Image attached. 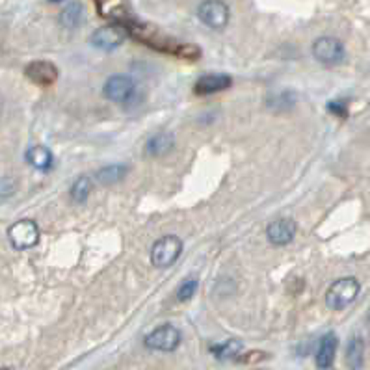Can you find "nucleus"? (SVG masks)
Masks as SVG:
<instances>
[{
  "label": "nucleus",
  "instance_id": "f257e3e1",
  "mask_svg": "<svg viewBox=\"0 0 370 370\" xmlns=\"http://www.w3.org/2000/svg\"><path fill=\"white\" fill-rule=\"evenodd\" d=\"M103 95L110 103L120 106H134L138 105L143 97L141 88L136 80L125 75H112L108 77L103 86Z\"/></svg>",
  "mask_w": 370,
  "mask_h": 370
},
{
  "label": "nucleus",
  "instance_id": "f03ea898",
  "mask_svg": "<svg viewBox=\"0 0 370 370\" xmlns=\"http://www.w3.org/2000/svg\"><path fill=\"white\" fill-rule=\"evenodd\" d=\"M359 291L361 285L355 277H340L335 283H331L326 291V296H324L326 307L331 311H343L355 302V298L359 296Z\"/></svg>",
  "mask_w": 370,
  "mask_h": 370
},
{
  "label": "nucleus",
  "instance_id": "7ed1b4c3",
  "mask_svg": "<svg viewBox=\"0 0 370 370\" xmlns=\"http://www.w3.org/2000/svg\"><path fill=\"white\" fill-rule=\"evenodd\" d=\"M181 253H183V240L175 235H166L151 245L149 259L155 268L166 270L179 261Z\"/></svg>",
  "mask_w": 370,
  "mask_h": 370
},
{
  "label": "nucleus",
  "instance_id": "20e7f679",
  "mask_svg": "<svg viewBox=\"0 0 370 370\" xmlns=\"http://www.w3.org/2000/svg\"><path fill=\"white\" fill-rule=\"evenodd\" d=\"M181 340H183V335L177 329V326L162 324V326L153 329L151 333L146 335L143 344L149 350H155V352H175Z\"/></svg>",
  "mask_w": 370,
  "mask_h": 370
},
{
  "label": "nucleus",
  "instance_id": "39448f33",
  "mask_svg": "<svg viewBox=\"0 0 370 370\" xmlns=\"http://www.w3.org/2000/svg\"><path fill=\"white\" fill-rule=\"evenodd\" d=\"M8 240L13 250L27 251L32 250L39 242V227L34 219H19L10 225Z\"/></svg>",
  "mask_w": 370,
  "mask_h": 370
},
{
  "label": "nucleus",
  "instance_id": "423d86ee",
  "mask_svg": "<svg viewBox=\"0 0 370 370\" xmlns=\"http://www.w3.org/2000/svg\"><path fill=\"white\" fill-rule=\"evenodd\" d=\"M311 54L322 65H339L346 58V49H344L343 42L337 39V37L322 36L313 43Z\"/></svg>",
  "mask_w": 370,
  "mask_h": 370
},
{
  "label": "nucleus",
  "instance_id": "0eeeda50",
  "mask_svg": "<svg viewBox=\"0 0 370 370\" xmlns=\"http://www.w3.org/2000/svg\"><path fill=\"white\" fill-rule=\"evenodd\" d=\"M198 19L212 30H224L231 19L229 6L224 0H203L198 8Z\"/></svg>",
  "mask_w": 370,
  "mask_h": 370
},
{
  "label": "nucleus",
  "instance_id": "6e6552de",
  "mask_svg": "<svg viewBox=\"0 0 370 370\" xmlns=\"http://www.w3.org/2000/svg\"><path fill=\"white\" fill-rule=\"evenodd\" d=\"M127 36H129V30L121 23H117V25H106L103 28H97L91 34L89 43L95 49H101V51H115V49L121 47L125 43Z\"/></svg>",
  "mask_w": 370,
  "mask_h": 370
},
{
  "label": "nucleus",
  "instance_id": "1a4fd4ad",
  "mask_svg": "<svg viewBox=\"0 0 370 370\" xmlns=\"http://www.w3.org/2000/svg\"><path fill=\"white\" fill-rule=\"evenodd\" d=\"M25 77L42 88L53 86L60 77V71L53 62L49 60H34L25 68Z\"/></svg>",
  "mask_w": 370,
  "mask_h": 370
},
{
  "label": "nucleus",
  "instance_id": "9d476101",
  "mask_svg": "<svg viewBox=\"0 0 370 370\" xmlns=\"http://www.w3.org/2000/svg\"><path fill=\"white\" fill-rule=\"evenodd\" d=\"M296 231H298V225L294 219L291 218L276 219V222H272V224L266 227V238H268V242L274 245H287L294 240Z\"/></svg>",
  "mask_w": 370,
  "mask_h": 370
},
{
  "label": "nucleus",
  "instance_id": "9b49d317",
  "mask_svg": "<svg viewBox=\"0 0 370 370\" xmlns=\"http://www.w3.org/2000/svg\"><path fill=\"white\" fill-rule=\"evenodd\" d=\"M233 86V79L229 75H219V73H209L199 77L193 84V91L196 95H212L225 91Z\"/></svg>",
  "mask_w": 370,
  "mask_h": 370
},
{
  "label": "nucleus",
  "instance_id": "f8f14e48",
  "mask_svg": "<svg viewBox=\"0 0 370 370\" xmlns=\"http://www.w3.org/2000/svg\"><path fill=\"white\" fill-rule=\"evenodd\" d=\"M337 348H339V339L333 331H328L324 335L320 343H318L317 354H314V363L318 369H331L335 363V355H337Z\"/></svg>",
  "mask_w": 370,
  "mask_h": 370
},
{
  "label": "nucleus",
  "instance_id": "ddd939ff",
  "mask_svg": "<svg viewBox=\"0 0 370 370\" xmlns=\"http://www.w3.org/2000/svg\"><path fill=\"white\" fill-rule=\"evenodd\" d=\"M25 158H27L28 164H30L34 170H37V172L47 173V172H51V170H53L54 155H53V151L49 149V147L32 146L30 149L27 151V155H25Z\"/></svg>",
  "mask_w": 370,
  "mask_h": 370
},
{
  "label": "nucleus",
  "instance_id": "4468645a",
  "mask_svg": "<svg viewBox=\"0 0 370 370\" xmlns=\"http://www.w3.org/2000/svg\"><path fill=\"white\" fill-rule=\"evenodd\" d=\"M173 146H175V138H173L172 132H160V134L151 136L146 141V155L160 157V155H166V153L172 151Z\"/></svg>",
  "mask_w": 370,
  "mask_h": 370
},
{
  "label": "nucleus",
  "instance_id": "2eb2a0df",
  "mask_svg": "<svg viewBox=\"0 0 370 370\" xmlns=\"http://www.w3.org/2000/svg\"><path fill=\"white\" fill-rule=\"evenodd\" d=\"M346 365L350 369H361L363 366V357H365V340L359 335H354L346 344Z\"/></svg>",
  "mask_w": 370,
  "mask_h": 370
},
{
  "label": "nucleus",
  "instance_id": "dca6fc26",
  "mask_svg": "<svg viewBox=\"0 0 370 370\" xmlns=\"http://www.w3.org/2000/svg\"><path fill=\"white\" fill-rule=\"evenodd\" d=\"M242 350H244V344L240 343V340L229 339L225 340V343L212 344V346H210V354L219 361L238 359L240 354H242Z\"/></svg>",
  "mask_w": 370,
  "mask_h": 370
},
{
  "label": "nucleus",
  "instance_id": "f3484780",
  "mask_svg": "<svg viewBox=\"0 0 370 370\" xmlns=\"http://www.w3.org/2000/svg\"><path fill=\"white\" fill-rule=\"evenodd\" d=\"M91 190H94V181L89 177H79L73 183L69 193H71V199L75 203H84V201H88Z\"/></svg>",
  "mask_w": 370,
  "mask_h": 370
},
{
  "label": "nucleus",
  "instance_id": "a211bd4d",
  "mask_svg": "<svg viewBox=\"0 0 370 370\" xmlns=\"http://www.w3.org/2000/svg\"><path fill=\"white\" fill-rule=\"evenodd\" d=\"M82 4L79 2H73L69 4L65 10L60 13V23H62L65 28H77L82 23Z\"/></svg>",
  "mask_w": 370,
  "mask_h": 370
},
{
  "label": "nucleus",
  "instance_id": "6ab92c4d",
  "mask_svg": "<svg viewBox=\"0 0 370 370\" xmlns=\"http://www.w3.org/2000/svg\"><path fill=\"white\" fill-rule=\"evenodd\" d=\"M127 173H129V167L127 166H106L103 170H99L95 175H97V179L103 184H112L123 181L127 177Z\"/></svg>",
  "mask_w": 370,
  "mask_h": 370
},
{
  "label": "nucleus",
  "instance_id": "aec40b11",
  "mask_svg": "<svg viewBox=\"0 0 370 370\" xmlns=\"http://www.w3.org/2000/svg\"><path fill=\"white\" fill-rule=\"evenodd\" d=\"M198 287L199 283L198 279H192V277H188V279H184L181 285H179L177 288V300L179 302H190L193 296H196V292H198Z\"/></svg>",
  "mask_w": 370,
  "mask_h": 370
},
{
  "label": "nucleus",
  "instance_id": "412c9836",
  "mask_svg": "<svg viewBox=\"0 0 370 370\" xmlns=\"http://www.w3.org/2000/svg\"><path fill=\"white\" fill-rule=\"evenodd\" d=\"M177 56L186 60V62H196L201 56V51L196 45H181L177 51Z\"/></svg>",
  "mask_w": 370,
  "mask_h": 370
},
{
  "label": "nucleus",
  "instance_id": "4be33fe9",
  "mask_svg": "<svg viewBox=\"0 0 370 370\" xmlns=\"http://www.w3.org/2000/svg\"><path fill=\"white\" fill-rule=\"evenodd\" d=\"M328 108L333 112V114H337L339 117H346V105L344 103H339V101H331L328 105Z\"/></svg>",
  "mask_w": 370,
  "mask_h": 370
},
{
  "label": "nucleus",
  "instance_id": "5701e85b",
  "mask_svg": "<svg viewBox=\"0 0 370 370\" xmlns=\"http://www.w3.org/2000/svg\"><path fill=\"white\" fill-rule=\"evenodd\" d=\"M49 2H53V4H58V2H63V0H49Z\"/></svg>",
  "mask_w": 370,
  "mask_h": 370
}]
</instances>
